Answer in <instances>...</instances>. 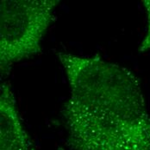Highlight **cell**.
Masks as SVG:
<instances>
[{"label":"cell","instance_id":"1","mask_svg":"<svg viewBox=\"0 0 150 150\" xmlns=\"http://www.w3.org/2000/svg\"><path fill=\"white\" fill-rule=\"evenodd\" d=\"M70 95L61 110L72 150H150V115L137 76L98 55L58 52Z\"/></svg>","mask_w":150,"mask_h":150},{"label":"cell","instance_id":"2","mask_svg":"<svg viewBox=\"0 0 150 150\" xmlns=\"http://www.w3.org/2000/svg\"><path fill=\"white\" fill-rule=\"evenodd\" d=\"M58 0L0 2V65H10L41 51L42 37L54 20Z\"/></svg>","mask_w":150,"mask_h":150},{"label":"cell","instance_id":"3","mask_svg":"<svg viewBox=\"0 0 150 150\" xmlns=\"http://www.w3.org/2000/svg\"><path fill=\"white\" fill-rule=\"evenodd\" d=\"M0 150H30L15 96L5 83L0 92Z\"/></svg>","mask_w":150,"mask_h":150},{"label":"cell","instance_id":"4","mask_svg":"<svg viewBox=\"0 0 150 150\" xmlns=\"http://www.w3.org/2000/svg\"><path fill=\"white\" fill-rule=\"evenodd\" d=\"M143 5L145 7L146 12H147V17H148V30L147 34L140 45L139 50L141 52H144L150 49V0H144Z\"/></svg>","mask_w":150,"mask_h":150}]
</instances>
